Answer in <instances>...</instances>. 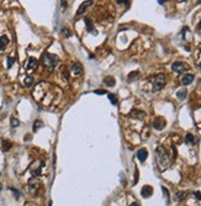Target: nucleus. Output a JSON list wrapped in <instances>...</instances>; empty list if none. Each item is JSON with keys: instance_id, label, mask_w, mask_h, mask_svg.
Returning <instances> with one entry per match:
<instances>
[{"instance_id": "10", "label": "nucleus", "mask_w": 201, "mask_h": 206, "mask_svg": "<svg viewBox=\"0 0 201 206\" xmlns=\"http://www.w3.org/2000/svg\"><path fill=\"white\" fill-rule=\"evenodd\" d=\"M152 194H153V188H152L151 185H144V186L142 188V190H141V195H142L144 199L152 196Z\"/></svg>"}, {"instance_id": "28", "label": "nucleus", "mask_w": 201, "mask_h": 206, "mask_svg": "<svg viewBox=\"0 0 201 206\" xmlns=\"http://www.w3.org/2000/svg\"><path fill=\"white\" fill-rule=\"evenodd\" d=\"M94 93H95V94H97V95H104V94H106V92H105V90H100V89L95 90Z\"/></svg>"}, {"instance_id": "33", "label": "nucleus", "mask_w": 201, "mask_h": 206, "mask_svg": "<svg viewBox=\"0 0 201 206\" xmlns=\"http://www.w3.org/2000/svg\"><path fill=\"white\" fill-rule=\"evenodd\" d=\"M11 190H13V193L15 194V196H16V197H19V196H20V194H19V191H17L16 189H11Z\"/></svg>"}, {"instance_id": "23", "label": "nucleus", "mask_w": 201, "mask_h": 206, "mask_svg": "<svg viewBox=\"0 0 201 206\" xmlns=\"http://www.w3.org/2000/svg\"><path fill=\"white\" fill-rule=\"evenodd\" d=\"M177 96H178L179 99H181V100H183V99H185V98H186V92H185V90H179V92L177 93Z\"/></svg>"}, {"instance_id": "8", "label": "nucleus", "mask_w": 201, "mask_h": 206, "mask_svg": "<svg viewBox=\"0 0 201 206\" xmlns=\"http://www.w3.org/2000/svg\"><path fill=\"white\" fill-rule=\"evenodd\" d=\"M36 67H37V60H36L35 57H30L28 60H27V63H26L25 68L27 70H32V69H35Z\"/></svg>"}, {"instance_id": "19", "label": "nucleus", "mask_w": 201, "mask_h": 206, "mask_svg": "<svg viewBox=\"0 0 201 206\" xmlns=\"http://www.w3.org/2000/svg\"><path fill=\"white\" fill-rule=\"evenodd\" d=\"M185 142H186V144H194L195 143V137L191 133H188L186 137H185Z\"/></svg>"}, {"instance_id": "20", "label": "nucleus", "mask_w": 201, "mask_h": 206, "mask_svg": "<svg viewBox=\"0 0 201 206\" xmlns=\"http://www.w3.org/2000/svg\"><path fill=\"white\" fill-rule=\"evenodd\" d=\"M42 126H43L42 121H41V120H36V121H35V124H33V128H32V130L36 132V131H37L40 127H42Z\"/></svg>"}, {"instance_id": "16", "label": "nucleus", "mask_w": 201, "mask_h": 206, "mask_svg": "<svg viewBox=\"0 0 201 206\" xmlns=\"http://www.w3.org/2000/svg\"><path fill=\"white\" fill-rule=\"evenodd\" d=\"M8 43H9V38L5 35L0 37V51H4L5 47L8 46Z\"/></svg>"}, {"instance_id": "9", "label": "nucleus", "mask_w": 201, "mask_h": 206, "mask_svg": "<svg viewBox=\"0 0 201 206\" xmlns=\"http://www.w3.org/2000/svg\"><path fill=\"white\" fill-rule=\"evenodd\" d=\"M131 116L133 117V119H138V120H142V119H144L146 112H144V111H142V110L133 109V110L131 111Z\"/></svg>"}, {"instance_id": "7", "label": "nucleus", "mask_w": 201, "mask_h": 206, "mask_svg": "<svg viewBox=\"0 0 201 206\" xmlns=\"http://www.w3.org/2000/svg\"><path fill=\"white\" fill-rule=\"evenodd\" d=\"M153 127L155 128V130H163L164 127H165V125H166V122H165V120L163 119V117H160V116H158V117H155V119L153 120Z\"/></svg>"}, {"instance_id": "15", "label": "nucleus", "mask_w": 201, "mask_h": 206, "mask_svg": "<svg viewBox=\"0 0 201 206\" xmlns=\"http://www.w3.org/2000/svg\"><path fill=\"white\" fill-rule=\"evenodd\" d=\"M104 83H105V85H106V86L112 88V86H115L116 80H115V78H114V77H105V78H104Z\"/></svg>"}, {"instance_id": "31", "label": "nucleus", "mask_w": 201, "mask_h": 206, "mask_svg": "<svg viewBox=\"0 0 201 206\" xmlns=\"http://www.w3.org/2000/svg\"><path fill=\"white\" fill-rule=\"evenodd\" d=\"M194 195L196 196V199H197V200H200V199H201V193H200V191H195V193H194Z\"/></svg>"}, {"instance_id": "1", "label": "nucleus", "mask_w": 201, "mask_h": 206, "mask_svg": "<svg viewBox=\"0 0 201 206\" xmlns=\"http://www.w3.org/2000/svg\"><path fill=\"white\" fill-rule=\"evenodd\" d=\"M155 156H157V161L158 164L160 165L162 169H165L170 165V157L168 153V150L165 148L164 146H158L155 148Z\"/></svg>"}, {"instance_id": "17", "label": "nucleus", "mask_w": 201, "mask_h": 206, "mask_svg": "<svg viewBox=\"0 0 201 206\" xmlns=\"http://www.w3.org/2000/svg\"><path fill=\"white\" fill-rule=\"evenodd\" d=\"M85 22H86V30H88L89 32H91L93 35H96V30H93L91 20H90V19H85Z\"/></svg>"}, {"instance_id": "6", "label": "nucleus", "mask_w": 201, "mask_h": 206, "mask_svg": "<svg viewBox=\"0 0 201 206\" xmlns=\"http://www.w3.org/2000/svg\"><path fill=\"white\" fill-rule=\"evenodd\" d=\"M40 188H41V182L38 179H35V178L30 179V182H28V190L31 191V194H36Z\"/></svg>"}, {"instance_id": "39", "label": "nucleus", "mask_w": 201, "mask_h": 206, "mask_svg": "<svg viewBox=\"0 0 201 206\" xmlns=\"http://www.w3.org/2000/svg\"><path fill=\"white\" fill-rule=\"evenodd\" d=\"M200 28H201V23H200Z\"/></svg>"}, {"instance_id": "25", "label": "nucleus", "mask_w": 201, "mask_h": 206, "mask_svg": "<svg viewBox=\"0 0 201 206\" xmlns=\"http://www.w3.org/2000/svg\"><path fill=\"white\" fill-rule=\"evenodd\" d=\"M19 125H20L19 120H17V119H15V117H13V119H11V127H13V128H15V127H17Z\"/></svg>"}, {"instance_id": "27", "label": "nucleus", "mask_w": 201, "mask_h": 206, "mask_svg": "<svg viewBox=\"0 0 201 206\" xmlns=\"http://www.w3.org/2000/svg\"><path fill=\"white\" fill-rule=\"evenodd\" d=\"M15 62V58H11V57H8V68H10Z\"/></svg>"}, {"instance_id": "12", "label": "nucleus", "mask_w": 201, "mask_h": 206, "mask_svg": "<svg viewBox=\"0 0 201 206\" xmlns=\"http://www.w3.org/2000/svg\"><path fill=\"white\" fill-rule=\"evenodd\" d=\"M72 73L74 75H77V77L82 75V73H83V66L80 63H74L73 67H72Z\"/></svg>"}, {"instance_id": "26", "label": "nucleus", "mask_w": 201, "mask_h": 206, "mask_svg": "<svg viewBox=\"0 0 201 206\" xmlns=\"http://www.w3.org/2000/svg\"><path fill=\"white\" fill-rule=\"evenodd\" d=\"M186 195H188V191H184V193H178V194H177V199H178V200H181V199H184Z\"/></svg>"}, {"instance_id": "29", "label": "nucleus", "mask_w": 201, "mask_h": 206, "mask_svg": "<svg viewBox=\"0 0 201 206\" xmlns=\"http://www.w3.org/2000/svg\"><path fill=\"white\" fill-rule=\"evenodd\" d=\"M63 77L65 79H69V74H68V70H67V69H63Z\"/></svg>"}, {"instance_id": "3", "label": "nucleus", "mask_w": 201, "mask_h": 206, "mask_svg": "<svg viewBox=\"0 0 201 206\" xmlns=\"http://www.w3.org/2000/svg\"><path fill=\"white\" fill-rule=\"evenodd\" d=\"M165 84H166V77H165V74H158V75H155L154 80H153V88H152L153 93H157V92L162 90L163 88L165 86Z\"/></svg>"}, {"instance_id": "5", "label": "nucleus", "mask_w": 201, "mask_h": 206, "mask_svg": "<svg viewBox=\"0 0 201 206\" xmlns=\"http://www.w3.org/2000/svg\"><path fill=\"white\" fill-rule=\"evenodd\" d=\"M172 70L178 73V74H181L185 70H189V66L186 63H183V62H175V63L172 64Z\"/></svg>"}, {"instance_id": "30", "label": "nucleus", "mask_w": 201, "mask_h": 206, "mask_svg": "<svg viewBox=\"0 0 201 206\" xmlns=\"http://www.w3.org/2000/svg\"><path fill=\"white\" fill-rule=\"evenodd\" d=\"M137 180H138V170L136 168V174H135V182H133V184H137Z\"/></svg>"}, {"instance_id": "14", "label": "nucleus", "mask_w": 201, "mask_h": 206, "mask_svg": "<svg viewBox=\"0 0 201 206\" xmlns=\"http://www.w3.org/2000/svg\"><path fill=\"white\" fill-rule=\"evenodd\" d=\"M91 4H93V2H84V3H82L80 8L78 9V14H77V15H78V16H80V15H82V14H83V13H84V11H85V10H86L90 5H91Z\"/></svg>"}, {"instance_id": "22", "label": "nucleus", "mask_w": 201, "mask_h": 206, "mask_svg": "<svg viewBox=\"0 0 201 206\" xmlns=\"http://www.w3.org/2000/svg\"><path fill=\"white\" fill-rule=\"evenodd\" d=\"M10 148H11V143H10L9 141H4V142H3V151L6 152V151H9Z\"/></svg>"}, {"instance_id": "2", "label": "nucleus", "mask_w": 201, "mask_h": 206, "mask_svg": "<svg viewBox=\"0 0 201 206\" xmlns=\"http://www.w3.org/2000/svg\"><path fill=\"white\" fill-rule=\"evenodd\" d=\"M59 57H57L56 54H51V53H46L42 56V64L46 69L48 70H53L58 64H59Z\"/></svg>"}, {"instance_id": "13", "label": "nucleus", "mask_w": 201, "mask_h": 206, "mask_svg": "<svg viewBox=\"0 0 201 206\" xmlns=\"http://www.w3.org/2000/svg\"><path fill=\"white\" fill-rule=\"evenodd\" d=\"M147 157H148V152H147L146 148H142V150H140V151L137 152V158H138L141 162H144V161L147 159Z\"/></svg>"}, {"instance_id": "4", "label": "nucleus", "mask_w": 201, "mask_h": 206, "mask_svg": "<svg viewBox=\"0 0 201 206\" xmlns=\"http://www.w3.org/2000/svg\"><path fill=\"white\" fill-rule=\"evenodd\" d=\"M43 162L42 161H35L31 165H30V172L33 176H38L41 174V170L43 168Z\"/></svg>"}, {"instance_id": "32", "label": "nucleus", "mask_w": 201, "mask_h": 206, "mask_svg": "<svg viewBox=\"0 0 201 206\" xmlns=\"http://www.w3.org/2000/svg\"><path fill=\"white\" fill-rule=\"evenodd\" d=\"M162 190H163V194L165 195V197H169V195H168V190H166V189H165L164 186L162 188Z\"/></svg>"}, {"instance_id": "36", "label": "nucleus", "mask_w": 201, "mask_h": 206, "mask_svg": "<svg viewBox=\"0 0 201 206\" xmlns=\"http://www.w3.org/2000/svg\"><path fill=\"white\" fill-rule=\"evenodd\" d=\"M48 206H52V202H51V201H49V204H48Z\"/></svg>"}, {"instance_id": "18", "label": "nucleus", "mask_w": 201, "mask_h": 206, "mask_svg": "<svg viewBox=\"0 0 201 206\" xmlns=\"http://www.w3.org/2000/svg\"><path fill=\"white\" fill-rule=\"evenodd\" d=\"M32 84H33V78L32 77H26L25 79H24V85L26 86V88H30V86H32Z\"/></svg>"}, {"instance_id": "37", "label": "nucleus", "mask_w": 201, "mask_h": 206, "mask_svg": "<svg viewBox=\"0 0 201 206\" xmlns=\"http://www.w3.org/2000/svg\"><path fill=\"white\" fill-rule=\"evenodd\" d=\"M199 67H200V69H201V62H200V63H199Z\"/></svg>"}, {"instance_id": "21", "label": "nucleus", "mask_w": 201, "mask_h": 206, "mask_svg": "<svg viewBox=\"0 0 201 206\" xmlns=\"http://www.w3.org/2000/svg\"><path fill=\"white\" fill-rule=\"evenodd\" d=\"M109 100L111 101V104H112V105H117V103H119L117 96H116V95H114V94H109Z\"/></svg>"}, {"instance_id": "11", "label": "nucleus", "mask_w": 201, "mask_h": 206, "mask_svg": "<svg viewBox=\"0 0 201 206\" xmlns=\"http://www.w3.org/2000/svg\"><path fill=\"white\" fill-rule=\"evenodd\" d=\"M192 80H194V75L190 74V73L189 74H184L181 77V79H180V81H181L183 85H190L192 83Z\"/></svg>"}, {"instance_id": "38", "label": "nucleus", "mask_w": 201, "mask_h": 206, "mask_svg": "<svg viewBox=\"0 0 201 206\" xmlns=\"http://www.w3.org/2000/svg\"><path fill=\"white\" fill-rule=\"evenodd\" d=\"M197 4H201V0H200V2H197Z\"/></svg>"}, {"instance_id": "34", "label": "nucleus", "mask_w": 201, "mask_h": 206, "mask_svg": "<svg viewBox=\"0 0 201 206\" xmlns=\"http://www.w3.org/2000/svg\"><path fill=\"white\" fill-rule=\"evenodd\" d=\"M130 206H141V205H140L138 202H132V204H131Z\"/></svg>"}, {"instance_id": "24", "label": "nucleus", "mask_w": 201, "mask_h": 206, "mask_svg": "<svg viewBox=\"0 0 201 206\" xmlns=\"http://www.w3.org/2000/svg\"><path fill=\"white\" fill-rule=\"evenodd\" d=\"M140 77V73L138 72H132L131 74H130V77H128V80H132V79H137Z\"/></svg>"}, {"instance_id": "35", "label": "nucleus", "mask_w": 201, "mask_h": 206, "mask_svg": "<svg viewBox=\"0 0 201 206\" xmlns=\"http://www.w3.org/2000/svg\"><path fill=\"white\" fill-rule=\"evenodd\" d=\"M3 189V185H2V183H0V190H2Z\"/></svg>"}]
</instances>
